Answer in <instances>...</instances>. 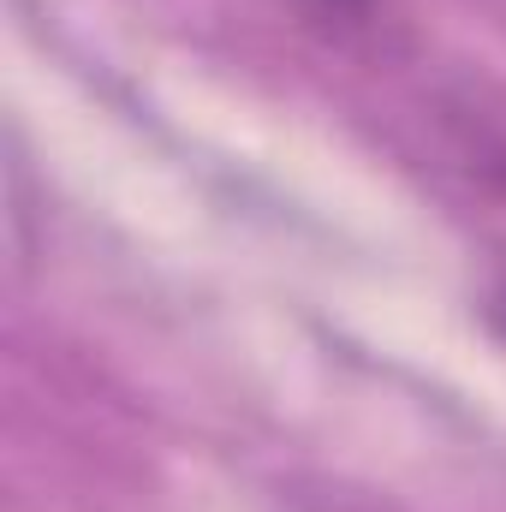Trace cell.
I'll return each mask as SVG.
<instances>
[{"label": "cell", "instance_id": "7a4b0ae2", "mask_svg": "<svg viewBox=\"0 0 506 512\" xmlns=\"http://www.w3.org/2000/svg\"><path fill=\"white\" fill-rule=\"evenodd\" d=\"M304 18L316 30H328L334 42H358V36H376L387 24V0H298Z\"/></svg>", "mask_w": 506, "mask_h": 512}, {"label": "cell", "instance_id": "6da1fadb", "mask_svg": "<svg viewBox=\"0 0 506 512\" xmlns=\"http://www.w3.org/2000/svg\"><path fill=\"white\" fill-rule=\"evenodd\" d=\"M447 126L459 137V155L471 161V173H483L489 185L506 191V114H489L483 102L447 108Z\"/></svg>", "mask_w": 506, "mask_h": 512}]
</instances>
